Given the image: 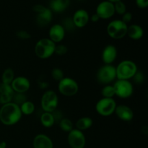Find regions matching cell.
Returning <instances> with one entry per match:
<instances>
[{
    "instance_id": "e575fe53",
    "label": "cell",
    "mask_w": 148,
    "mask_h": 148,
    "mask_svg": "<svg viewBox=\"0 0 148 148\" xmlns=\"http://www.w3.org/2000/svg\"><path fill=\"white\" fill-rule=\"evenodd\" d=\"M133 79H134V82H135L136 83L140 84V83H142L143 81H144L145 77H144V75H143V73L137 72V73L135 74V75L133 77Z\"/></svg>"
},
{
    "instance_id": "2e32d148",
    "label": "cell",
    "mask_w": 148,
    "mask_h": 148,
    "mask_svg": "<svg viewBox=\"0 0 148 148\" xmlns=\"http://www.w3.org/2000/svg\"><path fill=\"white\" fill-rule=\"evenodd\" d=\"M90 20L89 14L85 10H78L74 14L72 20L75 27L78 28L84 27L88 23Z\"/></svg>"
},
{
    "instance_id": "d4e9b609",
    "label": "cell",
    "mask_w": 148,
    "mask_h": 148,
    "mask_svg": "<svg viewBox=\"0 0 148 148\" xmlns=\"http://www.w3.org/2000/svg\"><path fill=\"white\" fill-rule=\"evenodd\" d=\"M20 108L22 114L27 116L31 115L35 111V105L31 101H26L25 102H24L22 105L20 106Z\"/></svg>"
},
{
    "instance_id": "ba28073f",
    "label": "cell",
    "mask_w": 148,
    "mask_h": 148,
    "mask_svg": "<svg viewBox=\"0 0 148 148\" xmlns=\"http://www.w3.org/2000/svg\"><path fill=\"white\" fill-rule=\"evenodd\" d=\"M116 103L114 98H103L100 99L95 105V110L102 116H109L114 113Z\"/></svg>"
},
{
    "instance_id": "4316f807",
    "label": "cell",
    "mask_w": 148,
    "mask_h": 148,
    "mask_svg": "<svg viewBox=\"0 0 148 148\" xmlns=\"http://www.w3.org/2000/svg\"><path fill=\"white\" fill-rule=\"evenodd\" d=\"M101 94H102L103 98H113V97L115 96V91H114V86L111 85H105L101 90Z\"/></svg>"
},
{
    "instance_id": "74e56055",
    "label": "cell",
    "mask_w": 148,
    "mask_h": 148,
    "mask_svg": "<svg viewBox=\"0 0 148 148\" xmlns=\"http://www.w3.org/2000/svg\"><path fill=\"white\" fill-rule=\"evenodd\" d=\"M90 20H91V21L92 22V23H96V22H98V20H100V17H98V14L95 13V14H93L92 16H91Z\"/></svg>"
},
{
    "instance_id": "836d02e7",
    "label": "cell",
    "mask_w": 148,
    "mask_h": 148,
    "mask_svg": "<svg viewBox=\"0 0 148 148\" xmlns=\"http://www.w3.org/2000/svg\"><path fill=\"white\" fill-rule=\"evenodd\" d=\"M51 114L52 115H53V118H54L55 123L56 122L59 123V121L63 119V117H62V113L60 111H59V110H57V108H56L55 111H53Z\"/></svg>"
},
{
    "instance_id": "ffe728a7",
    "label": "cell",
    "mask_w": 148,
    "mask_h": 148,
    "mask_svg": "<svg viewBox=\"0 0 148 148\" xmlns=\"http://www.w3.org/2000/svg\"><path fill=\"white\" fill-rule=\"evenodd\" d=\"M127 35L132 40H140L144 35V30L138 25H131L127 27Z\"/></svg>"
},
{
    "instance_id": "f35d334b",
    "label": "cell",
    "mask_w": 148,
    "mask_h": 148,
    "mask_svg": "<svg viewBox=\"0 0 148 148\" xmlns=\"http://www.w3.org/2000/svg\"><path fill=\"white\" fill-rule=\"evenodd\" d=\"M7 147V143L5 142H1L0 143V148H6Z\"/></svg>"
},
{
    "instance_id": "5bb4252c",
    "label": "cell",
    "mask_w": 148,
    "mask_h": 148,
    "mask_svg": "<svg viewBox=\"0 0 148 148\" xmlns=\"http://www.w3.org/2000/svg\"><path fill=\"white\" fill-rule=\"evenodd\" d=\"M65 30L60 24H55L51 27L49 31V38L54 43H60L65 36Z\"/></svg>"
},
{
    "instance_id": "83f0119b",
    "label": "cell",
    "mask_w": 148,
    "mask_h": 148,
    "mask_svg": "<svg viewBox=\"0 0 148 148\" xmlns=\"http://www.w3.org/2000/svg\"><path fill=\"white\" fill-rule=\"evenodd\" d=\"M27 101V98H26L25 95L24 93H20V92H14V95L12 97V102H13L14 103L17 104V106H20V105L23 103L24 102Z\"/></svg>"
},
{
    "instance_id": "4fadbf2b",
    "label": "cell",
    "mask_w": 148,
    "mask_h": 148,
    "mask_svg": "<svg viewBox=\"0 0 148 148\" xmlns=\"http://www.w3.org/2000/svg\"><path fill=\"white\" fill-rule=\"evenodd\" d=\"M10 85L14 92L24 93L30 89V82L25 77L19 76L14 77Z\"/></svg>"
},
{
    "instance_id": "1f68e13d",
    "label": "cell",
    "mask_w": 148,
    "mask_h": 148,
    "mask_svg": "<svg viewBox=\"0 0 148 148\" xmlns=\"http://www.w3.org/2000/svg\"><path fill=\"white\" fill-rule=\"evenodd\" d=\"M68 51V49L66 46L63 44H59L56 45L55 47L54 53H56L59 56H63V55L66 54Z\"/></svg>"
},
{
    "instance_id": "7402d4cb",
    "label": "cell",
    "mask_w": 148,
    "mask_h": 148,
    "mask_svg": "<svg viewBox=\"0 0 148 148\" xmlns=\"http://www.w3.org/2000/svg\"><path fill=\"white\" fill-rule=\"evenodd\" d=\"M92 124H93V121L90 117H82L77 121L76 129L82 132L90 128L92 126Z\"/></svg>"
},
{
    "instance_id": "f1b7e54d",
    "label": "cell",
    "mask_w": 148,
    "mask_h": 148,
    "mask_svg": "<svg viewBox=\"0 0 148 148\" xmlns=\"http://www.w3.org/2000/svg\"><path fill=\"white\" fill-rule=\"evenodd\" d=\"M63 26V27L64 28L65 31L67 30V31H72L73 30H75V24L73 23V20L72 18H66L64 20L63 24L62 25Z\"/></svg>"
},
{
    "instance_id": "d6a6232c",
    "label": "cell",
    "mask_w": 148,
    "mask_h": 148,
    "mask_svg": "<svg viewBox=\"0 0 148 148\" xmlns=\"http://www.w3.org/2000/svg\"><path fill=\"white\" fill-rule=\"evenodd\" d=\"M16 36L21 40H28L31 38L30 33L25 30H18L16 33Z\"/></svg>"
},
{
    "instance_id": "6da1fadb",
    "label": "cell",
    "mask_w": 148,
    "mask_h": 148,
    "mask_svg": "<svg viewBox=\"0 0 148 148\" xmlns=\"http://www.w3.org/2000/svg\"><path fill=\"white\" fill-rule=\"evenodd\" d=\"M22 116L20 106L13 102L4 104L0 109V121L4 125L16 124L20 121Z\"/></svg>"
},
{
    "instance_id": "8d00e7d4",
    "label": "cell",
    "mask_w": 148,
    "mask_h": 148,
    "mask_svg": "<svg viewBox=\"0 0 148 148\" xmlns=\"http://www.w3.org/2000/svg\"><path fill=\"white\" fill-rule=\"evenodd\" d=\"M136 4L140 8H146L148 5V0H136Z\"/></svg>"
},
{
    "instance_id": "9a60e30c",
    "label": "cell",
    "mask_w": 148,
    "mask_h": 148,
    "mask_svg": "<svg viewBox=\"0 0 148 148\" xmlns=\"http://www.w3.org/2000/svg\"><path fill=\"white\" fill-rule=\"evenodd\" d=\"M117 57V49L114 45H107L102 51L101 58L105 64H111Z\"/></svg>"
},
{
    "instance_id": "8992f818",
    "label": "cell",
    "mask_w": 148,
    "mask_h": 148,
    "mask_svg": "<svg viewBox=\"0 0 148 148\" xmlns=\"http://www.w3.org/2000/svg\"><path fill=\"white\" fill-rule=\"evenodd\" d=\"M59 92L64 96L71 97L76 95L79 90L77 82L71 77H64L58 84Z\"/></svg>"
},
{
    "instance_id": "d6986e66",
    "label": "cell",
    "mask_w": 148,
    "mask_h": 148,
    "mask_svg": "<svg viewBox=\"0 0 148 148\" xmlns=\"http://www.w3.org/2000/svg\"><path fill=\"white\" fill-rule=\"evenodd\" d=\"M33 145L34 148H53V147L51 139L43 134L36 135L33 140Z\"/></svg>"
},
{
    "instance_id": "603a6c76",
    "label": "cell",
    "mask_w": 148,
    "mask_h": 148,
    "mask_svg": "<svg viewBox=\"0 0 148 148\" xmlns=\"http://www.w3.org/2000/svg\"><path fill=\"white\" fill-rule=\"evenodd\" d=\"M40 122L46 128H51L55 124V120L51 113L44 112L40 116Z\"/></svg>"
},
{
    "instance_id": "3957f363",
    "label": "cell",
    "mask_w": 148,
    "mask_h": 148,
    "mask_svg": "<svg viewBox=\"0 0 148 148\" xmlns=\"http://www.w3.org/2000/svg\"><path fill=\"white\" fill-rule=\"evenodd\" d=\"M116 79L129 80L133 78L137 72V66L132 61L124 60L116 67Z\"/></svg>"
},
{
    "instance_id": "44dd1931",
    "label": "cell",
    "mask_w": 148,
    "mask_h": 148,
    "mask_svg": "<svg viewBox=\"0 0 148 148\" xmlns=\"http://www.w3.org/2000/svg\"><path fill=\"white\" fill-rule=\"evenodd\" d=\"M69 0H51L50 7L56 12H62L69 6Z\"/></svg>"
},
{
    "instance_id": "9c48e42d",
    "label": "cell",
    "mask_w": 148,
    "mask_h": 148,
    "mask_svg": "<svg viewBox=\"0 0 148 148\" xmlns=\"http://www.w3.org/2000/svg\"><path fill=\"white\" fill-rule=\"evenodd\" d=\"M113 86L115 91V95L122 99L130 98L134 92V88L130 80L117 79Z\"/></svg>"
},
{
    "instance_id": "5b68a950",
    "label": "cell",
    "mask_w": 148,
    "mask_h": 148,
    "mask_svg": "<svg viewBox=\"0 0 148 148\" xmlns=\"http://www.w3.org/2000/svg\"><path fill=\"white\" fill-rule=\"evenodd\" d=\"M127 25L121 20H113L107 26V33L111 38L119 40L127 36Z\"/></svg>"
},
{
    "instance_id": "d590c367",
    "label": "cell",
    "mask_w": 148,
    "mask_h": 148,
    "mask_svg": "<svg viewBox=\"0 0 148 148\" xmlns=\"http://www.w3.org/2000/svg\"><path fill=\"white\" fill-rule=\"evenodd\" d=\"M132 19V14L129 12H126L124 14H122V20H121L123 23L127 25V23H130Z\"/></svg>"
},
{
    "instance_id": "ac0fdd59",
    "label": "cell",
    "mask_w": 148,
    "mask_h": 148,
    "mask_svg": "<svg viewBox=\"0 0 148 148\" xmlns=\"http://www.w3.org/2000/svg\"><path fill=\"white\" fill-rule=\"evenodd\" d=\"M14 93V92L11 85L4 84L2 82L0 83V103L4 105L12 102Z\"/></svg>"
},
{
    "instance_id": "277c9868",
    "label": "cell",
    "mask_w": 148,
    "mask_h": 148,
    "mask_svg": "<svg viewBox=\"0 0 148 148\" xmlns=\"http://www.w3.org/2000/svg\"><path fill=\"white\" fill-rule=\"evenodd\" d=\"M96 78L100 84L109 85L116 79V67L112 64L103 65L97 72Z\"/></svg>"
},
{
    "instance_id": "e0dca14e",
    "label": "cell",
    "mask_w": 148,
    "mask_h": 148,
    "mask_svg": "<svg viewBox=\"0 0 148 148\" xmlns=\"http://www.w3.org/2000/svg\"><path fill=\"white\" fill-rule=\"evenodd\" d=\"M114 113L119 119L124 121H130L134 118V112L130 107L126 105L116 106Z\"/></svg>"
},
{
    "instance_id": "4dcf8cb0",
    "label": "cell",
    "mask_w": 148,
    "mask_h": 148,
    "mask_svg": "<svg viewBox=\"0 0 148 148\" xmlns=\"http://www.w3.org/2000/svg\"><path fill=\"white\" fill-rule=\"evenodd\" d=\"M115 12H117L119 14H124L126 12V5L123 1H119L114 4Z\"/></svg>"
},
{
    "instance_id": "7c38bea8",
    "label": "cell",
    "mask_w": 148,
    "mask_h": 148,
    "mask_svg": "<svg viewBox=\"0 0 148 148\" xmlns=\"http://www.w3.org/2000/svg\"><path fill=\"white\" fill-rule=\"evenodd\" d=\"M115 13L114 3L108 1H103L100 3L96 8V14L100 19H109Z\"/></svg>"
},
{
    "instance_id": "52a82bcc",
    "label": "cell",
    "mask_w": 148,
    "mask_h": 148,
    "mask_svg": "<svg viewBox=\"0 0 148 148\" xmlns=\"http://www.w3.org/2000/svg\"><path fill=\"white\" fill-rule=\"evenodd\" d=\"M59 103L58 95L53 90H48L43 94L40 101L42 109L44 112L52 113L57 108Z\"/></svg>"
},
{
    "instance_id": "8fae6325",
    "label": "cell",
    "mask_w": 148,
    "mask_h": 148,
    "mask_svg": "<svg viewBox=\"0 0 148 148\" xmlns=\"http://www.w3.org/2000/svg\"><path fill=\"white\" fill-rule=\"evenodd\" d=\"M67 140L71 148H84L86 143L84 133L77 129H73L69 132Z\"/></svg>"
},
{
    "instance_id": "ab89813d",
    "label": "cell",
    "mask_w": 148,
    "mask_h": 148,
    "mask_svg": "<svg viewBox=\"0 0 148 148\" xmlns=\"http://www.w3.org/2000/svg\"><path fill=\"white\" fill-rule=\"evenodd\" d=\"M107 1H111V2H112V3H115V2H116V1H121V0H107Z\"/></svg>"
},
{
    "instance_id": "cb8c5ba5",
    "label": "cell",
    "mask_w": 148,
    "mask_h": 148,
    "mask_svg": "<svg viewBox=\"0 0 148 148\" xmlns=\"http://www.w3.org/2000/svg\"><path fill=\"white\" fill-rule=\"evenodd\" d=\"M14 79V71L11 68H7L1 75V82L7 85H11L12 82Z\"/></svg>"
},
{
    "instance_id": "7a4b0ae2",
    "label": "cell",
    "mask_w": 148,
    "mask_h": 148,
    "mask_svg": "<svg viewBox=\"0 0 148 148\" xmlns=\"http://www.w3.org/2000/svg\"><path fill=\"white\" fill-rule=\"evenodd\" d=\"M56 43L48 38H41L35 46L36 55L41 59H47L54 53Z\"/></svg>"
},
{
    "instance_id": "f546056e",
    "label": "cell",
    "mask_w": 148,
    "mask_h": 148,
    "mask_svg": "<svg viewBox=\"0 0 148 148\" xmlns=\"http://www.w3.org/2000/svg\"><path fill=\"white\" fill-rule=\"evenodd\" d=\"M51 77L54 80L58 81V82H59L61 79H62L64 77L63 71L61 69H59V68H54V69H53V70L51 71Z\"/></svg>"
},
{
    "instance_id": "484cf974",
    "label": "cell",
    "mask_w": 148,
    "mask_h": 148,
    "mask_svg": "<svg viewBox=\"0 0 148 148\" xmlns=\"http://www.w3.org/2000/svg\"><path fill=\"white\" fill-rule=\"evenodd\" d=\"M59 127L62 131L69 133L71 130H73V123L70 119L66 118H63L59 122Z\"/></svg>"
},
{
    "instance_id": "30bf717a",
    "label": "cell",
    "mask_w": 148,
    "mask_h": 148,
    "mask_svg": "<svg viewBox=\"0 0 148 148\" xmlns=\"http://www.w3.org/2000/svg\"><path fill=\"white\" fill-rule=\"evenodd\" d=\"M33 10L37 13L36 20L38 25L45 27L51 23L52 20V12L50 9L46 8L40 4H37L33 7Z\"/></svg>"
}]
</instances>
